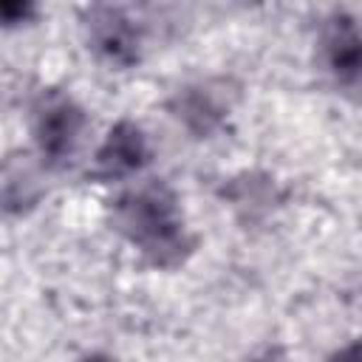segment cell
Listing matches in <instances>:
<instances>
[{
  "label": "cell",
  "instance_id": "obj_1",
  "mask_svg": "<svg viewBox=\"0 0 362 362\" xmlns=\"http://www.w3.org/2000/svg\"><path fill=\"white\" fill-rule=\"evenodd\" d=\"M110 223L158 269L181 266L195 246L178 198L164 181H144L124 189L110 206Z\"/></svg>",
  "mask_w": 362,
  "mask_h": 362
},
{
  "label": "cell",
  "instance_id": "obj_2",
  "mask_svg": "<svg viewBox=\"0 0 362 362\" xmlns=\"http://www.w3.org/2000/svg\"><path fill=\"white\" fill-rule=\"evenodd\" d=\"M85 130V110L62 90L45 88L31 102V136L45 164L62 167L74 158Z\"/></svg>",
  "mask_w": 362,
  "mask_h": 362
},
{
  "label": "cell",
  "instance_id": "obj_3",
  "mask_svg": "<svg viewBox=\"0 0 362 362\" xmlns=\"http://www.w3.org/2000/svg\"><path fill=\"white\" fill-rule=\"evenodd\" d=\"M317 62L331 85L354 102H362V23L348 11H334L317 40Z\"/></svg>",
  "mask_w": 362,
  "mask_h": 362
},
{
  "label": "cell",
  "instance_id": "obj_4",
  "mask_svg": "<svg viewBox=\"0 0 362 362\" xmlns=\"http://www.w3.org/2000/svg\"><path fill=\"white\" fill-rule=\"evenodd\" d=\"M85 37L88 45L110 65L130 68L139 62L141 54V34L139 25L116 6H90L85 8Z\"/></svg>",
  "mask_w": 362,
  "mask_h": 362
},
{
  "label": "cell",
  "instance_id": "obj_5",
  "mask_svg": "<svg viewBox=\"0 0 362 362\" xmlns=\"http://www.w3.org/2000/svg\"><path fill=\"white\" fill-rule=\"evenodd\" d=\"M232 90L223 79H206L187 85L170 99V113L195 136H209L221 127L232 107Z\"/></svg>",
  "mask_w": 362,
  "mask_h": 362
},
{
  "label": "cell",
  "instance_id": "obj_6",
  "mask_svg": "<svg viewBox=\"0 0 362 362\" xmlns=\"http://www.w3.org/2000/svg\"><path fill=\"white\" fill-rule=\"evenodd\" d=\"M147 161H150L147 136L141 133V127L136 122L122 119L110 127V133L99 144V150L93 156L90 175L99 181H119V178L139 173Z\"/></svg>",
  "mask_w": 362,
  "mask_h": 362
},
{
  "label": "cell",
  "instance_id": "obj_7",
  "mask_svg": "<svg viewBox=\"0 0 362 362\" xmlns=\"http://www.w3.org/2000/svg\"><path fill=\"white\" fill-rule=\"evenodd\" d=\"M34 14V6H3V25H17V23H23V20H28Z\"/></svg>",
  "mask_w": 362,
  "mask_h": 362
},
{
  "label": "cell",
  "instance_id": "obj_8",
  "mask_svg": "<svg viewBox=\"0 0 362 362\" xmlns=\"http://www.w3.org/2000/svg\"><path fill=\"white\" fill-rule=\"evenodd\" d=\"M331 362H362V342H351V345H345L339 354L331 356Z\"/></svg>",
  "mask_w": 362,
  "mask_h": 362
},
{
  "label": "cell",
  "instance_id": "obj_9",
  "mask_svg": "<svg viewBox=\"0 0 362 362\" xmlns=\"http://www.w3.org/2000/svg\"><path fill=\"white\" fill-rule=\"evenodd\" d=\"M260 362H283V359H280V356H277L274 351H269V354H266V356H263Z\"/></svg>",
  "mask_w": 362,
  "mask_h": 362
},
{
  "label": "cell",
  "instance_id": "obj_10",
  "mask_svg": "<svg viewBox=\"0 0 362 362\" xmlns=\"http://www.w3.org/2000/svg\"><path fill=\"white\" fill-rule=\"evenodd\" d=\"M85 362H110V359H107V356H99V354H93V356H88Z\"/></svg>",
  "mask_w": 362,
  "mask_h": 362
}]
</instances>
